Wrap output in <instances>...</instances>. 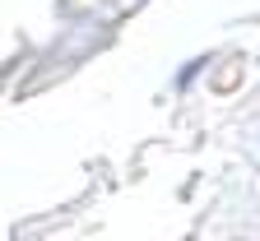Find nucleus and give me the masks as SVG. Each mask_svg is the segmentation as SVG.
<instances>
[]
</instances>
